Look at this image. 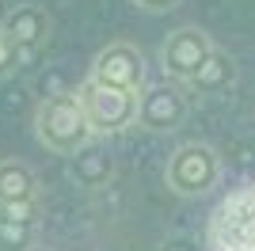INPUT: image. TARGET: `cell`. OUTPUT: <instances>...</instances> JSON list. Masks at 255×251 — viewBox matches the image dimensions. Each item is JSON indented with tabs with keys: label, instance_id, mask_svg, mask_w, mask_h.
Here are the masks:
<instances>
[{
	"label": "cell",
	"instance_id": "cell-9",
	"mask_svg": "<svg viewBox=\"0 0 255 251\" xmlns=\"http://www.w3.org/2000/svg\"><path fill=\"white\" fill-rule=\"evenodd\" d=\"M38 244V202L0 206V251H34Z\"/></svg>",
	"mask_w": 255,
	"mask_h": 251
},
{
	"label": "cell",
	"instance_id": "cell-10",
	"mask_svg": "<svg viewBox=\"0 0 255 251\" xmlns=\"http://www.w3.org/2000/svg\"><path fill=\"white\" fill-rule=\"evenodd\" d=\"M38 202V175L23 160H0V206Z\"/></svg>",
	"mask_w": 255,
	"mask_h": 251
},
{
	"label": "cell",
	"instance_id": "cell-6",
	"mask_svg": "<svg viewBox=\"0 0 255 251\" xmlns=\"http://www.w3.org/2000/svg\"><path fill=\"white\" fill-rule=\"evenodd\" d=\"M88 80L99 88H115V92H145V53L129 42H111L96 53Z\"/></svg>",
	"mask_w": 255,
	"mask_h": 251
},
{
	"label": "cell",
	"instance_id": "cell-2",
	"mask_svg": "<svg viewBox=\"0 0 255 251\" xmlns=\"http://www.w3.org/2000/svg\"><path fill=\"white\" fill-rule=\"evenodd\" d=\"M164 183L179 198H206L221 183V156H217V148L206 145V141H183L168 156Z\"/></svg>",
	"mask_w": 255,
	"mask_h": 251
},
{
	"label": "cell",
	"instance_id": "cell-8",
	"mask_svg": "<svg viewBox=\"0 0 255 251\" xmlns=\"http://www.w3.org/2000/svg\"><path fill=\"white\" fill-rule=\"evenodd\" d=\"M4 31H8V38L19 46V53H34L42 50L46 42H50V11L42 8V4H15V8H8V15H4V23H0Z\"/></svg>",
	"mask_w": 255,
	"mask_h": 251
},
{
	"label": "cell",
	"instance_id": "cell-4",
	"mask_svg": "<svg viewBox=\"0 0 255 251\" xmlns=\"http://www.w3.org/2000/svg\"><path fill=\"white\" fill-rule=\"evenodd\" d=\"M213 38L202 27H175L168 38L160 42V69H164V80L187 84L191 88L194 76L202 73V65L213 57Z\"/></svg>",
	"mask_w": 255,
	"mask_h": 251
},
{
	"label": "cell",
	"instance_id": "cell-5",
	"mask_svg": "<svg viewBox=\"0 0 255 251\" xmlns=\"http://www.w3.org/2000/svg\"><path fill=\"white\" fill-rule=\"evenodd\" d=\"M76 92H80V103H84V115H88V122H92V133L96 137L126 133L129 126L137 122L141 95L115 92V88H99V84H92V80H84Z\"/></svg>",
	"mask_w": 255,
	"mask_h": 251
},
{
	"label": "cell",
	"instance_id": "cell-7",
	"mask_svg": "<svg viewBox=\"0 0 255 251\" xmlns=\"http://www.w3.org/2000/svg\"><path fill=\"white\" fill-rule=\"evenodd\" d=\"M187 95H183V84L175 80H160V84H145L137 103V126L149 129V133H175L183 122H187Z\"/></svg>",
	"mask_w": 255,
	"mask_h": 251
},
{
	"label": "cell",
	"instance_id": "cell-12",
	"mask_svg": "<svg viewBox=\"0 0 255 251\" xmlns=\"http://www.w3.org/2000/svg\"><path fill=\"white\" fill-rule=\"evenodd\" d=\"M233 80H236V61L225 50H213V57L202 65V73L194 76L191 88L198 95H221V92L233 88Z\"/></svg>",
	"mask_w": 255,
	"mask_h": 251
},
{
	"label": "cell",
	"instance_id": "cell-15",
	"mask_svg": "<svg viewBox=\"0 0 255 251\" xmlns=\"http://www.w3.org/2000/svg\"><path fill=\"white\" fill-rule=\"evenodd\" d=\"M0 4H8V0H0Z\"/></svg>",
	"mask_w": 255,
	"mask_h": 251
},
{
	"label": "cell",
	"instance_id": "cell-1",
	"mask_svg": "<svg viewBox=\"0 0 255 251\" xmlns=\"http://www.w3.org/2000/svg\"><path fill=\"white\" fill-rule=\"evenodd\" d=\"M34 137H38L42 148L57 152V156H76L80 148L92 145L96 133H92V122L84 115L80 92L46 95L38 103V111H34Z\"/></svg>",
	"mask_w": 255,
	"mask_h": 251
},
{
	"label": "cell",
	"instance_id": "cell-13",
	"mask_svg": "<svg viewBox=\"0 0 255 251\" xmlns=\"http://www.w3.org/2000/svg\"><path fill=\"white\" fill-rule=\"evenodd\" d=\"M19 57H23L19 46L8 38V31H4V27H0V80H4V76H11L15 69H19Z\"/></svg>",
	"mask_w": 255,
	"mask_h": 251
},
{
	"label": "cell",
	"instance_id": "cell-3",
	"mask_svg": "<svg viewBox=\"0 0 255 251\" xmlns=\"http://www.w3.org/2000/svg\"><path fill=\"white\" fill-rule=\"evenodd\" d=\"M210 251H255V183L229 190L210 217Z\"/></svg>",
	"mask_w": 255,
	"mask_h": 251
},
{
	"label": "cell",
	"instance_id": "cell-14",
	"mask_svg": "<svg viewBox=\"0 0 255 251\" xmlns=\"http://www.w3.org/2000/svg\"><path fill=\"white\" fill-rule=\"evenodd\" d=\"M133 8L141 11H149V15H160V11H171V8H179L183 0H129Z\"/></svg>",
	"mask_w": 255,
	"mask_h": 251
},
{
	"label": "cell",
	"instance_id": "cell-11",
	"mask_svg": "<svg viewBox=\"0 0 255 251\" xmlns=\"http://www.w3.org/2000/svg\"><path fill=\"white\" fill-rule=\"evenodd\" d=\"M111 171H115V164H111V152H107L103 145H96V141H92L88 148H80L76 156H69V175H73L76 187H84V190L107 187Z\"/></svg>",
	"mask_w": 255,
	"mask_h": 251
}]
</instances>
